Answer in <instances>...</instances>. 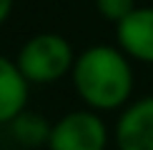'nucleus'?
I'll return each instance as SVG.
<instances>
[{
  "label": "nucleus",
  "mask_w": 153,
  "mask_h": 150,
  "mask_svg": "<svg viewBox=\"0 0 153 150\" xmlns=\"http://www.w3.org/2000/svg\"><path fill=\"white\" fill-rule=\"evenodd\" d=\"M71 80L85 108L98 112L126 108L136 85L131 58L118 45H91L80 50L75 55Z\"/></svg>",
  "instance_id": "nucleus-1"
},
{
  "label": "nucleus",
  "mask_w": 153,
  "mask_h": 150,
  "mask_svg": "<svg viewBox=\"0 0 153 150\" xmlns=\"http://www.w3.org/2000/svg\"><path fill=\"white\" fill-rule=\"evenodd\" d=\"M15 62L30 85H50L71 75L75 50L58 33H38L20 45Z\"/></svg>",
  "instance_id": "nucleus-2"
},
{
  "label": "nucleus",
  "mask_w": 153,
  "mask_h": 150,
  "mask_svg": "<svg viewBox=\"0 0 153 150\" xmlns=\"http://www.w3.org/2000/svg\"><path fill=\"white\" fill-rule=\"evenodd\" d=\"M111 133L98 110H71L53 123L48 150H105Z\"/></svg>",
  "instance_id": "nucleus-3"
},
{
  "label": "nucleus",
  "mask_w": 153,
  "mask_h": 150,
  "mask_svg": "<svg viewBox=\"0 0 153 150\" xmlns=\"http://www.w3.org/2000/svg\"><path fill=\"white\" fill-rule=\"evenodd\" d=\"M113 140L118 150H153V95H146L120 110Z\"/></svg>",
  "instance_id": "nucleus-4"
},
{
  "label": "nucleus",
  "mask_w": 153,
  "mask_h": 150,
  "mask_svg": "<svg viewBox=\"0 0 153 150\" xmlns=\"http://www.w3.org/2000/svg\"><path fill=\"white\" fill-rule=\"evenodd\" d=\"M116 43L131 60L153 65V5H138L116 25Z\"/></svg>",
  "instance_id": "nucleus-5"
},
{
  "label": "nucleus",
  "mask_w": 153,
  "mask_h": 150,
  "mask_svg": "<svg viewBox=\"0 0 153 150\" xmlns=\"http://www.w3.org/2000/svg\"><path fill=\"white\" fill-rule=\"evenodd\" d=\"M30 83L20 73L15 58L0 55V125H8L18 112L28 108Z\"/></svg>",
  "instance_id": "nucleus-6"
},
{
  "label": "nucleus",
  "mask_w": 153,
  "mask_h": 150,
  "mask_svg": "<svg viewBox=\"0 0 153 150\" xmlns=\"http://www.w3.org/2000/svg\"><path fill=\"white\" fill-rule=\"evenodd\" d=\"M50 128H53V123H48L40 112L28 110V108H25L23 112H18V115L8 123L13 143H15L18 148H25V150H35L40 145L48 148Z\"/></svg>",
  "instance_id": "nucleus-7"
},
{
  "label": "nucleus",
  "mask_w": 153,
  "mask_h": 150,
  "mask_svg": "<svg viewBox=\"0 0 153 150\" xmlns=\"http://www.w3.org/2000/svg\"><path fill=\"white\" fill-rule=\"evenodd\" d=\"M136 8H138L136 0H95V10L113 25H118L123 18H128Z\"/></svg>",
  "instance_id": "nucleus-8"
},
{
  "label": "nucleus",
  "mask_w": 153,
  "mask_h": 150,
  "mask_svg": "<svg viewBox=\"0 0 153 150\" xmlns=\"http://www.w3.org/2000/svg\"><path fill=\"white\" fill-rule=\"evenodd\" d=\"M13 5H15V0H0V25H5L8 18L13 15Z\"/></svg>",
  "instance_id": "nucleus-9"
},
{
  "label": "nucleus",
  "mask_w": 153,
  "mask_h": 150,
  "mask_svg": "<svg viewBox=\"0 0 153 150\" xmlns=\"http://www.w3.org/2000/svg\"><path fill=\"white\" fill-rule=\"evenodd\" d=\"M10 150H25V148H10Z\"/></svg>",
  "instance_id": "nucleus-10"
}]
</instances>
